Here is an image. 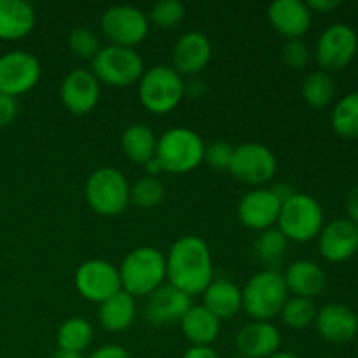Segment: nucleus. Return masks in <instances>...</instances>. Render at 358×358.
<instances>
[{"mask_svg": "<svg viewBox=\"0 0 358 358\" xmlns=\"http://www.w3.org/2000/svg\"><path fill=\"white\" fill-rule=\"evenodd\" d=\"M166 280L189 297L205 292L213 282V261L203 238L185 234L173 241L166 255Z\"/></svg>", "mask_w": 358, "mask_h": 358, "instance_id": "1", "label": "nucleus"}, {"mask_svg": "<svg viewBox=\"0 0 358 358\" xmlns=\"http://www.w3.org/2000/svg\"><path fill=\"white\" fill-rule=\"evenodd\" d=\"M289 299L283 273L262 269L255 273L241 289V310L255 322H269L282 313Z\"/></svg>", "mask_w": 358, "mask_h": 358, "instance_id": "2", "label": "nucleus"}, {"mask_svg": "<svg viewBox=\"0 0 358 358\" xmlns=\"http://www.w3.org/2000/svg\"><path fill=\"white\" fill-rule=\"evenodd\" d=\"M117 269L126 294L147 297L166 280V257L154 247H138L122 259Z\"/></svg>", "mask_w": 358, "mask_h": 358, "instance_id": "3", "label": "nucleus"}, {"mask_svg": "<svg viewBox=\"0 0 358 358\" xmlns=\"http://www.w3.org/2000/svg\"><path fill=\"white\" fill-rule=\"evenodd\" d=\"M205 147V142L198 133L177 126L166 129L157 138L156 157L166 173H189L203 163Z\"/></svg>", "mask_w": 358, "mask_h": 358, "instance_id": "4", "label": "nucleus"}, {"mask_svg": "<svg viewBox=\"0 0 358 358\" xmlns=\"http://www.w3.org/2000/svg\"><path fill=\"white\" fill-rule=\"evenodd\" d=\"M138 96L152 114H168L184 98V79L168 65H154L138 80Z\"/></svg>", "mask_w": 358, "mask_h": 358, "instance_id": "5", "label": "nucleus"}, {"mask_svg": "<svg viewBox=\"0 0 358 358\" xmlns=\"http://www.w3.org/2000/svg\"><path fill=\"white\" fill-rule=\"evenodd\" d=\"M129 182L122 171L112 166H101L90 175L86 182V199L94 213L114 217L129 205Z\"/></svg>", "mask_w": 358, "mask_h": 358, "instance_id": "6", "label": "nucleus"}, {"mask_svg": "<svg viewBox=\"0 0 358 358\" xmlns=\"http://www.w3.org/2000/svg\"><path fill=\"white\" fill-rule=\"evenodd\" d=\"M276 224L287 240L304 243L320 234L324 227V210L313 196L296 192L282 203Z\"/></svg>", "mask_w": 358, "mask_h": 358, "instance_id": "7", "label": "nucleus"}, {"mask_svg": "<svg viewBox=\"0 0 358 358\" xmlns=\"http://www.w3.org/2000/svg\"><path fill=\"white\" fill-rule=\"evenodd\" d=\"M91 72L100 83L112 87H128L145 72L143 59L133 48L105 45L91 59Z\"/></svg>", "mask_w": 358, "mask_h": 358, "instance_id": "8", "label": "nucleus"}, {"mask_svg": "<svg viewBox=\"0 0 358 358\" xmlns=\"http://www.w3.org/2000/svg\"><path fill=\"white\" fill-rule=\"evenodd\" d=\"M276 170H278V161L275 152L262 143L248 142L234 147L233 159L227 171L241 184L262 187L273 180Z\"/></svg>", "mask_w": 358, "mask_h": 358, "instance_id": "9", "label": "nucleus"}, {"mask_svg": "<svg viewBox=\"0 0 358 358\" xmlns=\"http://www.w3.org/2000/svg\"><path fill=\"white\" fill-rule=\"evenodd\" d=\"M100 28L112 45L135 49L149 34V17L138 7L114 6L103 13Z\"/></svg>", "mask_w": 358, "mask_h": 358, "instance_id": "10", "label": "nucleus"}, {"mask_svg": "<svg viewBox=\"0 0 358 358\" xmlns=\"http://www.w3.org/2000/svg\"><path fill=\"white\" fill-rule=\"evenodd\" d=\"M73 283L80 297L98 304L105 303L122 290L119 269L103 259H91L83 262L77 268Z\"/></svg>", "mask_w": 358, "mask_h": 358, "instance_id": "11", "label": "nucleus"}, {"mask_svg": "<svg viewBox=\"0 0 358 358\" xmlns=\"http://www.w3.org/2000/svg\"><path fill=\"white\" fill-rule=\"evenodd\" d=\"M42 66L28 51H9L0 56V93L20 96L38 84Z\"/></svg>", "mask_w": 358, "mask_h": 358, "instance_id": "12", "label": "nucleus"}, {"mask_svg": "<svg viewBox=\"0 0 358 358\" xmlns=\"http://www.w3.org/2000/svg\"><path fill=\"white\" fill-rule=\"evenodd\" d=\"M358 38L355 30L345 23H334L322 31L317 42V62L324 72L345 69L355 56Z\"/></svg>", "mask_w": 358, "mask_h": 358, "instance_id": "13", "label": "nucleus"}, {"mask_svg": "<svg viewBox=\"0 0 358 358\" xmlns=\"http://www.w3.org/2000/svg\"><path fill=\"white\" fill-rule=\"evenodd\" d=\"M282 199L268 187H255L243 194L238 203V217L248 229L266 231L278 222Z\"/></svg>", "mask_w": 358, "mask_h": 358, "instance_id": "14", "label": "nucleus"}, {"mask_svg": "<svg viewBox=\"0 0 358 358\" xmlns=\"http://www.w3.org/2000/svg\"><path fill=\"white\" fill-rule=\"evenodd\" d=\"M100 80L91 70L73 69L63 79L59 86V98L66 110L76 115L87 114L96 107L100 100Z\"/></svg>", "mask_w": 358, "mask_h": 358, "instance_id": "15", "label": "nucleus"}, {"mask_svg": "<svg viewBox=\"0 0 358 358\" xmlns=\"http://www.w3.org/2000/svg\"><path fill=\"white\" fill-rule=\"evenodd\" d=\"M191 306L192 297L175 289L170 283H163L147 296L143 315L149 324L163 327V325H173L180 322Z\"/></svg>", "mask_w": 358, "mask_h": 358, "instance_id": "16", "label": "nucleus"}, {"mask_svg": "<svg viewBox=\"0 0 358 358\" xmlns=\"http://www.w3.org/2000/svg\"><path fill=\"white\" fill-rule=\"evenodd\" d=\"M210 59H212V44L201 31H185L175 41L171 49L173 69L180 76H198L201 70L206 69Z\"/></svg>", "mask_w": 358, "mask_h": 358, "instance_id": "17", "label": "nucleus"}, {"mask_svg": "<svg viewBox=\"0 0 358 358\" xmlns=\"http://www.w3.org/2000/svg\"><path fill=\"white\" fill-rule=\"evenodd\" d=\"M318 250L329 262H343L358 252V226L350 219H336L322 227Z\"/></svg>", "mask_w": 358, "mask_h": 358, "instance_id": "18", "label": "nucleus"}, {"mask_svg": "<svg viewBox=\"0 0 358 358\" xmlns=\"http://www.w3.org/2000/svg\"><path fill=\"white\" fill-rule=\"evenodd\" d=\"M282 334L271 322H250L238 331L234 346L245 358H268L280 352Z\"/></svg>", "mask_w": 358, "mask_h": 358, "instance_id": "19", "label": "nucleus"}, {"mask_svg": "<svg viewBox=\"0 0 358 358\" xmlns=\"http://www.w3.org/2000/svg\"><path fill=\"white\" fill-rule=\"evenodd\" d=\"M268 20L283 37L301 38L311 27V10L303 0H275L268 7Z\"/></svg>", "mask_w": 358, "mask_h": 358, "instance_id": "20", "label": "nucleus"}, {"mask_svg": "<svg viewBox=\"0 0 358 358\" xmlns=\"http://www.w3.org/2000/svg\"><path fill=\"white\" fill-rule=\"evenodd\" d=\"M315 325L325 341L348 343L358 332V317L345 304L331 303L317 311Z\"/></svg>", "mask_w": 358, "mask_h": 358, "instance_id": "21", "label": "nucleus"}, {"mask_svg": "<svg viewBox=\"0 0 358 358\" xmlns=\"http://www.w3.org/2000/svg\"><path fill=\"white\" fill-rule=\"evenodd\" d=\"M283 280H285L289 292H292L296 297H304V299H313V297L320 296L327 283L324 269L317 262L306 261V259L290 262L287 271L283 273Z\"/></svg>", "mask_w": 358, "mask_h": 358, "instance_id": "22", "label": "nucleus"}, {"mask_svg": "<svg viewBox=\"0 0 358 358\" xmlns=\"http://www.w3.org/2000/svg\"><path fill=\"white\" fill-rule=\"evenodd\" d=\"M35 9L24 0H0V38L17 41L34 30Z\"/></svg>", "mask_w": 358, "mask_h": 358, "instance_id": "23", "label": "nucleus"}, {"mask_svg": "<svg viewBox=\"0 0 358 358\" xmlns=\"http://www.w3.org/2000/svg\"><path fill=\"white\" fill-rule=\"evenodd\" d=\"M178 324L192 346H210L220 334V320L203 304H192Z\"/></svg>", "mask_w": 358, "mask_h": 358, "instance_id": "24", "label": "nucleus"}, {"mask_svg": "<svg viewBox=\"0 0 358 358\" xmlns=\"http://www.w3.org/2000/svg\"><path fill=\"white\" fill-rule=\"evenodd\" d=\"M201 296L203 306L219 320L234 317L241 311V289L229 280H213Z\"/></svg>", "mask_w": 358, "mask_h": 358, "instance_id": "25", "label": "nucleus"}, {"mask_svg": "<svg viewBox=\"0 0 358 358\" xmlns=\"http://www.w3.org/2000/svg\"><path fill=\"white\" fill-rule=\"evenodd\" d=\"M135 297L126 294L124 290L112 296L105 303H101L100 311H98L101 327L108 332H122L126 329H129L133 325V322H135Z\"/></svg>", "mask_w": 358, "mask_h": 358, "instance_id": "26", "label": "nucleus"}, {"mask_svg": "<svg viewBox=\"0 0 358 358\" xmlns=\"http://www.w3.org/2000/svg\"><path fill=\"white\" fill-rule=\"evenodd\" d=\"M157 136L149 126L131 124L122 131L121 149L131 163L145 164L156 156Z\"/></svg>", "mask_w": 358, "mask_h": 358, "instance_id": "27", "label": "nucleus"}, {"mask_svg": "<svg viewBox=\"0 0 358 358\" xmlns=\"http://www.w3.org/2000/svg\"><path fill=\"white\" fill-rule=\"evenodd\" d=\"M58 350L83 353L93 341V327L83 317H72L63 322L56 334Z\"/></svg>", "mask_w": 358, "mask_h": 358, "instance_id": "28", "label": "nucleus"}, {"mask_svg": "<svg viewBox=\"0 0 358 358\" xmlns=\"http://www.w3.org/2000/svg\"><path fill=\"white\" fill-rule=\"evenodd\" d=\"M289 240L278 227H269L261 231L254 241V254L261 262L268 266V269H276L275 266L280 264L285 255Z\"/></svg>", "mask_w": 358, "mask_h": 358, "instance_id": "29", "label": "nucleus"}, {"mask_svg": "<svg viewBox=\"0 0 358 358\" xmlns=\"http://www.w3.org/2000/svg\"><path fill=\"white\" fill-rule=\"evenodd\" d=\"M334 80H332L331 73L324 72V70H315V72L308 73L301 86V94H303L304 101L315 108L327 107L334 98Z\"/></svg>", "mask_w": 358, "mask_h": 358, "instance_id": "30", "label": "nucleus"}, {"mask_svg": "<svg viewBox=\"0 0 358 358\" xmlns=\"http://www.w3.org/2000/svg\"><path fill=\"white\" fill-rule=\"evenodd\" d=\"M332 129L345 138L358 136V93H350L338 101L331 115Z\"/></svg>", "mask_w": 358, "mask_h": 358, "instance_id": "31", "label": "nucleus"}, {"mask_svg": "<svg viewBox=\"0 0 358 358\" xmlns=\"http://www.w3.org/2000/svg\"><path fill=\"white\" fill-rule=\"evenodd\" d=\"M164 192H166V189H164V184L159 180V177L145 175L129 187V203L136 205L138 208H154L163 201Z\"/></svg>", "mask_w": 358, "mask_h": 358, "instance_id": "32", "label": "nucleus"}, {"mask_svg": "<svg viewBox=\"0 0 358 358\" xmlns=\"http://www.w3.org/2000/svg\"><path fill=\"white\" fill-rule=\"evenodd\" d=\"M283 324L290 329H304L310 324H313L317 318V308H315L313 301L304 299V297H289L287 303L282 308Z\"/></svg>", "mask_w": 358, "mask_h": 358, "instance_id": "33", "label": "nucleus"}, {"mask_svg": "<svg viewBox=\"0 0 358 358\" xmlns=\"http://www.w3.org/2000/svg\"><path fill=\"white\" fill-rule=\"evenodd\" d=\"M185 16V6L180 0H157L150 7L149 17L150 23L159 28H171L180 23Z\"/></svg>", "mask_w": 358, "mask_h": 358, "instance_id": "34", "label": "nucleus"}, {"mask_svg": "<svg viewBox=\"0 0 358 358\" xmlns=\"http://www.w3.org/2000/svg\"><path fill=\"white\" fill-rule=\"evenodd\" d=\"M69 48L76 56L84 59H93L100 51V38L91 28L76 27L69 34Z\"/></svg>", "mask_w": 358, "mask_h": 358, "instance_id": "35", "label": "nucleus"}, {"mask_svg": "<svg viewBox=\"0 0 358 358\" xmlns=\"http://www.w3.org/2000/svg\"><path fill=\"white\" fill-rule=\"evenodd\" d=\"M310 48L303 38H289L282 48V59L289 69H304L310 62Z\"/></svg>", "mask_w": 358, "mask_h": 358, "instance_id": "36", "label": "nucleus"}, {"mask_svg": "<svg viewBox=\"0 0 358 358\" xmlns=\"http://www.w3.org/2000/svg\"><path fill=\"white\" fill-rule=\"evenodd\" d=\"M234 147L226 140H215L205 147V159L213 170H229Z\"/></svg>", "mask_w": 358, "mask_h": 358, "instance_id": "37", "label": "nucleus"}, {"mask_svg": "<svg viewBox=\"0 0 358 358\" xmlns=\"http://www.w3.org/2000/svg\"><path fill=\"white\" fill-rule=\"evenodd\" d=\"M17 101L14 96L0 93V128H6L16 119L17 115Z\"/></svg>", "mask_w": 358, "mask_h": 358, "instance_id": "38", "label": "nucleus"}, {"mask_svg": "<svg viewBox=\"0 0 358 358\" xmlns=\"http://www.w3.org/2000/svg\"><path fill=\"white\" fill-rule=\"evenodd\" d=\"M87 358H131V355L119 345H105L94 350Z\"/></svg>", "mask_w": 358, "mask_h": 358, "instance_id": "39", "label": "nucleus"}, {"mask_svg": "<svg viewBox=\"0 0 358 358\" xmlns=\"http://www.w3.org/2000/svg\"><path fill=\"white\" fill-rule=\"evenodd\" d=\"M346 212H348L350 220L358 226V184L353 185L346 196Z\"/></svg>", "mask_w": 358, "mask_h": 358, "instance_id": "40", "label": "nucleus"}, {"mask_svg": "<svg viewBox=\"0 0 358 358\" xmlns=\"http://www.w3.org/2000/svg\"><path fill=\"white\" fill-rule=\"evenodd\" d=\"M182 358H220L212 346H191Z\"/></svg>", "mask_w": 358, "mask_h": 358, "instance_id": "41", "label": "nucleus"}, {"mask_svg": "<svg viewBox=\"0 0 358 358\" xmlns=\"http://www.w3.org/2000/svg\"><path fill=\"white\" fill-rule=\"evenodd\" d=\"M306 6L310 7V10H317V13H329V10L341 6V2H339V0H310V2H306Z\"/></svg>", "mask_w": 358, "mask_h": 358, "instance_id": "42", "label": "nucleus"}, {"mask_svg": "<svg viewBox=\"0 0 358 358\" xmlns=\"http://www.w3.org/2000/svg\"><path fill=\"white\" fill-rule=\"evenodd\" d=\"M203 91H205V84H203V80L198 79L196 76L191 77L189 83L184 80V94H191L192 98H198Z\"/></svg>", "mask_w": 358, "mask_h": 358, "instance_id": "43", "label": "nucleus"}, {"mask_svg": "<svg viewBox=\"0 0 358 358\" xmlns=\"http://www.w3.org/2000/svg\"><path fill=\"white\" fill-rule=\"evenodd\" d=\"M143 168H145V175H149V177H159V173H163V166H161L159 159L156 156L150 161H147Z\"/></svg>", "mask_w": 358, "mask_h": 358, "instance_id": "44", "label": "nucleus"}, {"mask_svg": "<svg viewBox=\"0 0 358 358\" xmlns=\"http://www.w3.org/2000/svg\"><path fill=\"white\" fill-rule=\"evenodd\" d=\"M52 358H84V357H83V353L66 352V350H58V352L52 355Z\"/></svg>", "mask_w": 358, "mask_h": 358, "instance_id": "45", "label": "nucleus"}, {"mask_svg": "<svg viewBox=\"0 0 358 358\" xmlns=\"http://www.w3.org/2000/svg\"><path fill=\"white\" fill-rule=\"evenodd\" d=\"M268 358H299V357L294 355V353H289V352H276L275 355H271Z\"/></svg>", "mask_w": 358, "mask_h": 358, "instance_id": "46", "label": "nucleus"}, {"mask_svg": "<svg viewBox=\"0 0 358 358\" xmlns=\"http://www.w3.org/2000/svg\"><path fill=\"white\" fill-rule=\"evenodd\" d=\"M229 358H245V357H241V355H233V357H229Z\"/></svg>", "mask_w": 358, "mask_h": 358, "instance_id": "47", "label": "nucleus"}, {"mask_svg": "<svg viewBox=\"0 0 358 358\" xmlns=\"http://www.w3.org/2000/svg\"><path fill=\"white\" fill-rule=\"evenodd\" d=\"M322 358H332V357H322Z\"/></svg>", "mask_w": 358, "mask_h": 358, "instance_id": "48", "label": "nucleus"}]
</instances>
